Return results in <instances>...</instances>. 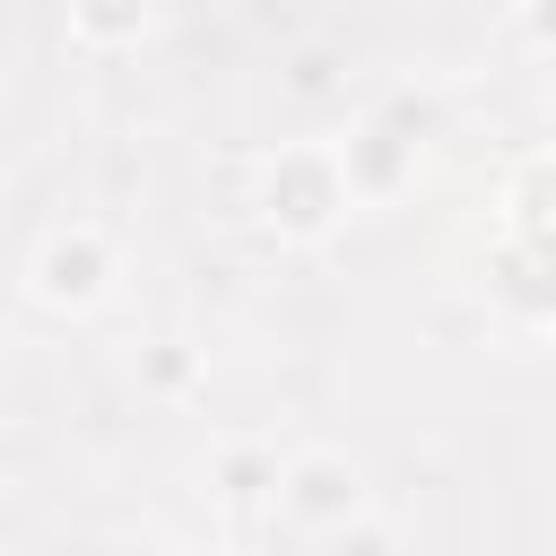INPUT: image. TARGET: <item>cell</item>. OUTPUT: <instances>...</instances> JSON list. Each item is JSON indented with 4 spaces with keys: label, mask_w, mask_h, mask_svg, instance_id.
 Here are the masks:
<instances>
[{
    "label": "cell",
    "mask_w": 556,
    "mask_h": 556,
    "mask_svg": "<svg viewBox=\"0 0 556 556\" xmlns=\"http://www.w3.org/2000/svg\"><path fill=\"white\" fill-rule=\"evenodd\" d=\"M269 521L287 530V539H304V547H400V521H374V478H365V460L356 452H339V443H295L287 460H278V504H269Z\"/></svg>",
    "instance_id": "obj_1"
},
{
    "label": "cell",
    "mask_w": 556,
    "mask_h": 556,
    "mask_svg": "<svg viewBox=\"0 0 556 556\" xmlns=\"http://www.w3.org/2000/svg\"><path fill=\"white\" fill-rule=\"evenodd\" d=\"M252 226L269 235V243H295V252H313V243H330L365 200H356V182H348V156H339V139H278V148H261L252 156Z\"/></svg>",
    "instance_id": "obj_2"
},
{
    "label": "cell",
    "mask_w": 556,
    "mask_h": 556,
    "mask_svg": "<svg viewBox=\"0 0 556 556\" xmlns=\"http://www.w3.org/2000/svg\"><path fill=\"white\" fill-rule=\"evenodd\" d=\"M122 295V243L96 226V217H70L52 226L35 252H26V304L52 313V321H87Z\"/></svg>",
    "instance_id": "obj_3"
},
{
    "label": "cell",
    "mask_w": 556,
    "mask_h": 556,
    "mask_svg": "<svg viewBox=\"0 0 556 556\" xmlns=\"http://www.w3.org/2000/svg\"><path fill=\"white\" fill-rule=\"evenodd\" d=\"M434 96H382L374 113H356L348 122V139H339V156H348V182H356V200L374 208V200H400L417 174H426V156H434Z\"/></svg>",
    "instance_id": "obj_4"
},
{
    "label": "cell",
    "mask_w": 556,
    "mask_h": 556,
    "mask_svg": "<svg viewBox=\"0 0 556 556\" xmlns=\"http://www.w3.org/2000/svg\"><path fill=\"white\" fill-rule=\"evenodd\" d=\"M478 304L504 330H521V339H556V252L495 226L486 235V261H478Z\"/></svg>",
    "instance_id": "obj_5"
},
{
    "label": "cell",
    "mask_w": 556,
    "mask_h": 556,
    "mask_svg": "<svg viewBox=\"0 0 556 556\" xmlns=\"http://www.w3.org/2000/svg\"><path fill=\"white\" fill-rule=\"evenodd\" d=\"M495 226L521 235V243H547V252H556V148H530V156L504 174V191H495Z\"/></svg>",
    "instance_id": "obj_6"
},
{
    "label": "cell",
    "mask_w": 556,
    "mask_h": 556,
    "mask_svg": "<svg viewBox=\"0 0 556 556\" xmlns=\"http://www.w3.org/2000/svg\"><path fill=\"white\" fill-rule=\"evenodd\" d=\"M61 17H70V43L87 52H130L156 35V0H61Z\"/></svg>",
    "instance_id": "obj_7"
},
{
    "label": "cell",
    "mask_w": 556,
    "mask_h": 556,
    "mask_svg": "<svg viewBox=\"0 0 556 556\" xmlns=\"http://www.w3.org/2000/svg\"><path fill=\"white\" fill-rule=\"evenodd\" d=\"M278 443H226L217 460H208V486H217V504L226 513H252V504H278Z\"/></svg>",
    "instance_id": "obj_8"
},
{
    "label": "cell",
    "mask_w": 556,
    "mask_h": 556,
    "mask_svg": "<svg viewBox=\"0 0 556 556\" xmlns=\"http://www.w3.org/2000/svg\"><path fill=\"white\" fill-rule=\"evenodd\" d=\"M513 26H521V43H530V52H547V61H556V0H513Z\"/></svg>",
    "instance_id": "obj_9"
},
{
    "label": "cell",
    "mask_w": 556,
    "mask_h": 556,
    "mask_svg": "<svg viewBox=\"0 0 556 556\" xmlns=\"http://www.w3.org/2000/svg\"><path fill=\"white\" fill-rule=\"evenodd\" d=\"M156 391H191V356H182V348L156 356Z\"/></svg>",
    "instance_id": "obj_10"
}]
</instances>
